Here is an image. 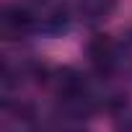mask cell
I'll return each instance as SVG.
<instances>
[{
	"label": "cell",
	"mask_w": 132,
	"mask_h": 132,
	"mask_svg": "<svg viewBox=\"0 0 132 132\" xmlns=\"http://www.w3.org/2000/svg\"><path fill=\"white\" fill-rule=\"evenodd\" d=\"M23 8L34 34L60 36L70 26V8L65 0H26Z\"/></svg>",
	"instance_id": "6da1fadb"
},
{
	"label": "cell",
	"mask_w": 132,
	"mask_h": 132,
	"mask_svg": "<svg viewBox=\"0 0 132 132\" xmlns=\"http://www.w3.org/2000/svg\"><path fill=\"white\" fill-rule=\"evenodd\" d=\"M129 52H132V44H124L109 34H98L88 42V60L98 75H111Z\"/></svg>",
	"instance_id": "7a4b0ae2"
},
{
	"label": "cell",
	"mask_w": 132,
	"mask_h": 132,
	"mask_svg": "<svg viewBox=\"0 0 132 132\" xmlns=\"http://www.w3.org/2000/svg\"><path fill=\"white\" fill-rule=\"evenodd\" d=\"M0 29H3V36L5 39H26L31 36V21L26 16V8L23 3H16V5H8L3 11V18H0Z\"/></svg>",
	"instance_id": "3957f363"
},
{
	"label": "cell",
	"mask_w": 132,
	"mask_h": 132,
	"mask_svg": "<svg viewBox=\"0 0 132 132\" xmlns=\"http://www.w3.org/2000/svg\"><path fill=\"white\" fill-rule=\"evenodd\" d=\"M117 8V0H75V13L86 26L104 23Z\"/></svg>",
	"instance_id": "277c9868"
},
{
	"label": "cell",
	"mask_w": 132,
	"mask_h": 132,
	"mask_svg": "<svg viewBox=\"0 0 132 132\" xmlns=\"http://www.w3.org/2000/svg\"><path fill=\"white\" fill-rule=\"evenodd\" d=\"M36 132H83V127H80L78 122H70V119H60V122L47 124V127H42V129H36Z\"/></svg>",
	"instance_id": "5b68a950"
}]
</instances>
